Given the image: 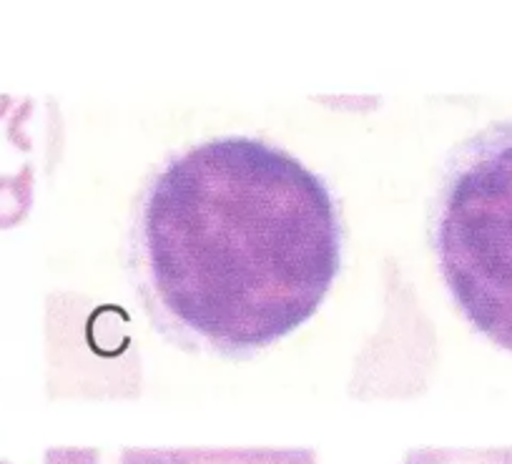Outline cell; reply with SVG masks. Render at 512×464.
<instances>
[{
	"instance_id": "6da1fadb",
	"label": "cell",
	"mask_w": 512,
	"mask_h": 464,
	"mask_svg": "<svg viewBox=\"0 0 512 464\" xmlns=\"http://www.w3.org/2000/svg\"><path fill=\"white\" fill-rule=\"evenodd\" d=\"M332 184L277 143L224 133L166 156L136 196L126 271L184 352L251 359L317 314L342 271Z\"/></svg>"
},
{
	"instance_id": "7a4b0ae2",
	"label": "cell",
	"mask_w": 512,
	"mask_h": 464,
	"mask_svg": "<svg viewBox=\"0 0 512 464\" xmlns=\"http://www.w3.org/2000/svg\"><path fill=\"white\" fill-rule=\"evenodd\" d=\"M430 236L462 317L512 352V118L480 128L447 156Z\"/></svg>"
},
{
	"instance_id": "3957f363",
	"label": "cell",
	"mask_w": 512,
	"mask_h": 464,
	"mask_svg": "<svg viewBox=\"0 0 512 464\" xmlns=\"http://www.w3.org/2000/svg\"><path fill=\"white\" fill-rule=\"evenodd\" d=\"M497 452H467V449H415L405 464H495Z\"/></svg>"
},
{
	"instance_id": "277c9868",
	"label": "cell",
	"mask_w": 512,
	"mask_h": 464,
	"mask_svg": "<svg viewBox=\"0 0 512 464\" xmlns=\"http://www.w3.org/2000/svg\"><path fill=\"white\" fill-rule=\"evenodd\" d=\"M26 209V179H0V226H11Z\"/></svg>"
},
{
	"instance_id": "5b68a950",
	"label": "cell",
	"mask_w": 512,
	"mask_h": 464,
	"mask_svg": "<svg viewBox=\"0 0 512 464\" xmlns=\"http://www.w3.org/2000/svg\"><path fill=\"white\" fill-rule=\"evenodd\" d=\"M3 106H6V101H3V98H0V111H3Z\"/></svg>"
},
{
	"instance_id": "8992f818",
	"label": "cell",
	"mask_w": 512,
	"mask_h": 464,
	"mask_svg": "<svg viewBox=\"0 0 512 464\" xmlns=\"http://www.w3.org/2000/svg\"><path fill=\"white\" fill-rule=\"evenodd\" d=\"M0 464H6V462H0Z\"/></svg>"
}]
</instances>
